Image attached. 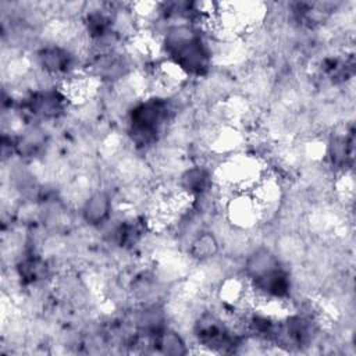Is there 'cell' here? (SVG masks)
Returning a JSON list of instances; mask_svg holds the SVG:
<instances>
[{"label":"cell","instance_id":"1","mask_svg":"<svg viewBox=\"0 0 356 356\" xmlns=\"http://www.w3.org/2000/svg\"><path fill=\"white\" fill-rule=\"evenodd\" d=\"M110 197L106 192L99 191L92 193L83 203L82 214L88 224L99 225L104 222L110 214Z\"/></svg>","mask_w":356,"mask_h":356},{"label":"cell","instance_id":"2","mask_svg":"<svg viewBox=\"0 0 356 356\" xmlns=\"http://www.w3.org/2000/svg\"><path fill=\"white\" fill-rule=\"evenodd\" d=\"M71 54L61 47H47L42 50L39 56L43 70L53 75L67 72L68 67L71 65Z\"/></svg>","mask_w":356,"mask_h":356},{"label":"cell","instance_id":"3","mask_svg":"<svg viewBox=\"0 0 356 356\" xmlns=\"http://www.w3.org/2000/svg\"><path fill=\"white\" fill-rule=\"evenodd\" d=\"M218 250V242L210 232L197 235L191 243V253L197 260H207L213 257Z\"/></svg>","mask_w":356,"mask_h":356},{"label":"cell","instance_id":"4","mask_svg":"<svg viewBox=\"0 0 356 356\" xmlns=\"http://www.w3.org/2000/svg\"><path fill=\"white\" fill-rule=\"evenodd\" d=\"M160 350L167 355H184L186 352L185 342L175 331H163L156 339Z\"/></svg>","mask_w":356,"mask_h":356}]
</instances>
